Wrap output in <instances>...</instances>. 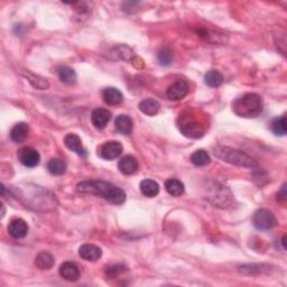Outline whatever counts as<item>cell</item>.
Wrapping results in <instances>:
<instances>
[{"instance_id": "cell-1", "label": "cell", "mask_w": 287, "mask_h": 287, "mask_svg": "<svg viewBox=\"0 0 287 287\" xmlns=\"http://www.w3.org/2000/svg\"><path fill=\"white\" fill-rule=\"evenodd\" d=\"M77 190L81 193L92 194L95 197L105 199L106 201L112 203V205H123L127 198L123 189L101 180L81 182L77 185Z\"/></svg>"}, {"instance_id": "cell-2", "label": "cell", "mask_w": 287, "mask_h": 287, "mask_svg": "<svg viewBox=\"0 0 287 287\" xmlns=\"http://www.w3.org/2000/svg\"><path fill=\"white\" fill-rule=\"evenodd\" d=\"M235 114L241 118H256L264 109V101L259 94L246 93L232 105Z\"/></svg>"}, {"instance_id": "cell-3", "label": "cell", "mask_w": 287, "mask_h": 287, "mask_svg": "<svg viewBox=\"0 0 287 287\" xmlns=\"http://www.w3.org/2000/svg\"><path fill=\"white\" fill-rule=\"evenodd\" d=\"M214 155L218 159L222 160L226 163L239 166V167L253 168L258 165L257 161L248 154L238 151V149L228 147V146H218L214 148Z\"/></svg>"}, {"instance_id": "cell-4", "label": "cell", "mask_w": 287, "mask_h": 287, "mask_svg": "<svg viewBox=\"0 0 287 287\" xmlns=\"http://www.w3.org/2000/svg\"><path fill=\"white\" fill-rule=\"evenodd\" d=\"M205 122L201 117H198L192 111L188 116H183L180 122V129L182 134L189 138H201L206 131Z\"/></svg>"}, {"instance_id": "cell-5", "label": "cell", "mask_w": 287, "mask_h": 287, "mask_svg": "<svg viewBox=\"0 0 287 287\" xmlns=\"http://www.w3.org/2000/svg\"><path fill=\"white\" fill-rule=\"evenodd\" d=\"M207 191H209L207 200L217 207L226 209L234 201V194L231 193V191L219 183H212Z\"/></svg>"}, {"instance_id": "cell-6", "label": "cell", "mask_w": 287, "mask_h": 287, "mask_svg": "<svg viewBox=\"0 0 287 287\" xmlns=\"http://www.w3.org/2000/svg\"><path fill=\"white\" fill-rule=\"evenodd\" d=\"M276 218L273 212L266 209L257 210L252 217V224L257 230H270L276 226Z\"/></svg>"}, {"instance_id": "cell-7", "label": "cell", "mask_w": 287, "mask_h": 287, "mask_svg": "<svg viewBox=\"0 0 287 287\" xmlns=\"http://www.w3.org/2000/svg\"><path fill=\"white\" fill-rule=\"evenodd\" d=\"M17 157L20 163L26 167H35L40 164L41 156L36 149L32 147H22L18 149Z\"/></svg>"}, {"instance_id": "cell-8", "label": "cell", "mask_w": 287, "mask_h": 287, "mask_svg": "<svg viewBox=\"0 0 287 287\" xmlns=\"http://www.w3.org/2000/svg\"><path fill=\"white\" fill-rule=\"evenodd\" d=\"M123 151V147L122 143L119 141H107L102 145L101 147L99 148V155L100 157H102L103 160L107 161H111V160H116L117 157L122 155V153Z\"/></svg>"}, {"instance_id": "cell-9", "label": "cell", "mask_w": 287, "mask_h": 287, "mask_svg": "<svg viewBox=\"0 0 287 287\" xmlns=\"http://www.w3.org/2000/svg\"><path fill=\"white\" fill-rule=\"evenodd\" d=\"M189 94V84L184 80H177L168 86L166 91V97L172 101H178L184 99Z\"/></svg>"}, {"instance_id": "cell-10", "label": "cell", "mask_w": 287, "mask_h": 287, "mask_svg": "<svg viewBox=\"0 0 287 287\" xmlns=\"http://www.w3.org/2000/svg\"><path fill=\"white\" fill-rule=\"evenodd\" d=\"M28 224L23 219H14L8 224V234L15 239H23L28 234Z\"/></svg>"}, {"instance_id": "cell-11", "label": "cell", "mask_w": 287, "mask_h": 287, "mask_svg": "<svg viewBox=\"0 0 287 287\" xmlns=\"http://www.w3.org/2000/svg\"><path fill=\"white\" fill-rule=\"evenodd\" d=\"M110 119L111 112L108 109H103V108H98V109L93 110L92 115H91V122H92L94 128L99 129V130L105 129Z\"/></svg>"}, {"instance_id": "cell-12", "label": "cell", "mask_w": 287, "mask_h": 287, "mask_svg": "<svg viewBox=\"0 0 287 287\" xmlns=\"http://www.w3.org/2000/svg\"><path fill=\"white\" fill-rule=\"evenodd\" d=\"M64 144L70 151H72L77 154V155L81 157H85L88 155L86 149L83 147L82 140L77 134H69L64 137Z\"/></svg>"}, {"instance_id": "cell-13", "label": "cell", "mask_w": 287, "mask_h": 287, "mask_svg": "<svg viewBox=\"0 0 287 287\" xmlns=\"http://www.w3.org/2000/svg\"><path fill=\"white\" fill-rule=\"evenodd\" d=\"M60 276L68 282H77L80 278V268L74 263L66 261L61 265L59 269Z\"/></svg>"}, {"instance_id": "cell-14", "label": "cell", "mask_w": 287, "mask_h": 287, "mask_svg": "<svg viewBox=\"0 0 287 287\" xmlns=\"http://www.w3.org/2000/svg\"><path fill=\"white\" fill-rule=\"evenodd\" d=\"M79 255L84 260L88 261H95L101 258L102 250L95 245L85 244L79 248Z\"/></svg>"}, {"instance_id": "cell-15", "label": "cell", "mask_w": 287, "mask_h": 287, "mask_svg": "<svg viewBox=\"0 0 287 287\" xmlns=\"http://www.w3.org/2000/svg\"><path fill=\"white\" fill-rule=\"evenodd\" d=\"M138 161L134 156L130 155L123 157L118 163V168L120 173L123 174V175H132V174H135L138 170Z\"/></svg>"}, {"instance_id": "cell-16", "label": "cell", "mask_w": 287, "mask_h": 287, "mask_svg": "<svg viewBox=\"0 0 287 287\" xmlns=\"http://www.w3.org/2000/svg\"><path fill=\"white\" fill-rule=\"evenodd\" d=\"M30 134V126L26 123H16L10 130V138L15 143H22Z\"/></svg>"}, {"instance_id": "cell-17", "label": "cell", "mask_w": 287, "mask_h": 287, "mask_svg": "<svg viewBox=\"0 0 287 287\" xmlns=\"http://www.w3.org/2000/svg\"><path fill=\"white\" fill-rule=\"evenodd\" d=\"M102 98L107 105L118 106L123 102V95L118 89L116 88H106L102 92Z\"/></svg>"}, {"instance_id": "cell-18", "label": "cell", "mask_w": 287, "mask_h": 287, "mask_svg": "<svg viewBox=\"0 0 287 287\" xmlns=\"http://www.w3.org/2000/svg\"><path fill=\"white\" fill-rule=\"evenodd\" d=\"M139 188L140 192L147 198H155L160 193L159 183L151 180V178H146V180L141 181Z\"/></svg>"}, {"instance_id": "cell-19", "label": "cell", "mask_w": 287, "mask_h": 287, "mask_svg": "<svg viewBox=\"0 0 287 287\" xmlns=\"http://www.w3.org/2000/svg\"><path fill=\"white\" fill-rule=\"evenodd\" d=\"M116 129L123 135H130L132 131V120L127 115H119L116 118Z\"/></svg>"}, {"instance_id": "cell-20", "label": "cell", "mask_w": 287, "mask_h": 287, "mask_svg": "<svg viewBox=\"0 0 287 287\" xmlns=\"http://www.w3.org/2000/svg\"><path fill=\"white\" fill-rule=\"evenodd\" d=\"M57 76H59V79L62 82L69 85L74 84L77 81L76 71L70 66H60L57 69Z\"/></svg>"}, {"instance_id": "cell-21", "label": "cell", "mask_w": 287, "mask_h": 287, "mask_svg": "<svg viewBox=\"0 0 287 287\" xmlns=\"http://www.w3.org/2000/svg\"><path fill=\"white\" fill-rule=\"evenodd\" d=\"M165 189L172 197H181L184 193L185 186L177 178H169V180L165 182Z\"/></svg>"}, {"instance_id": "cell-22", "label": "cell", "mask_w": 287, "mask_h": 287, "mask_svg": "<svg viewBox=\"0 0 287 287\" xmlns=\"http://www.w3.org/2000/svg\"><path fill=\"white\" fill-rule=\"evenodd\" d=\"M54 264H55V259L51 255V253L41 251L35 258V265L36 267H39L41 270H46L52 268Z\"/></svg>"}, {"instance_id": "cell-23", "label": "cell", "mask_w": 287, "mask_h": 287, "mask_svg": "<svg viewBox=\"0 0 287 287\" xmlns=\"http://www.w3.org/2000/svg\"><path fill=\"white\" fill-rule=\"evenodd\" d=\"M269 265H246L239 267V272L247 275H259V274H268L270 272Z\"/></svg>"}, {"instance_id": "cell-24", "label": "cell", "mask_w": 287, "mask_h": 287, "mask_svg": "<svg viewBox=\"0 0 287 287\" xmlns=\"http://www.w3.org/2000/svg\"><path fill=\"white\" fill-rule=\"evenodd\" d=\"M139 110L147 116H155L160 110V103L154 99H145L139 102Z\"/></svg>"}, {"instance_id": "cell-25", "label": "cell", "mask_w": 287, "mask_h": 287, "mask_svg": "<svg viewBox=\"0 0 287 287\" xmlns=\"http://www.w3.org/2000/svg\"><path fill=\"white\" fill-rule=\"evenodd\" d=\"M205 82L211 88H218L222 84L223 76L217 70H210L205 77Z\"/></svg>"}, {"instance_id": "cell-26", "label": "cell", "mask_w": 287, "mask_h": 287, "mask_svg": "<svg viewBox=\"0 0 287 287\" xmlns=\"http://www.w3.org/2000/svg\"><path fill=\"white\" fill-rule=\"evenodd\" d=\"M47 169L52 175H63L66 170V164L61 159H52L48 162Z\"/></svg>"}, {"instance_id": "cell-27", "label": "cell", "mask_w": 287, "mask_h": 287, "mask_svg": "<svg viewBox=\"0 0 287 287\" xmlns=\"http://www.w3.org/2000/svg\"><path fill=\"white\" fill-rule=\"evenodd\" d=\"M24 77L27 79L28 82L34 86V88L39 89V90H45L48 88V82L46 79L41 78L40 76H36V74H33L31 72L24 73Z\"/></svg>"}, {"instance_id": "cell-28", "label": "cell", "mask_w": 287, "mask_h": 287, "mask_svg": "<svg viewBox=\"0 0 287 287\" xmlns=\"http://www.w3.org/2000/svg\"><path fill=\"white\" fill-rule=\"evenodd\" d=\"M174 59V54L173 49L168 46H163L160 48L159 53H157V60H159L160 63L164 66H168L169 64H172Z\"/></svg>"}, {"instance_id": "cell-29", "label": "cell", "mask_w": 287, "mask_h": 287, "mask_svg": "<svg viewBox=\"0 0 287 287\" xmlns=\"http://www.w3.org/2000/svg\"><path fill=\"white\" fill-rule=\"evenodd\" d=\"M191 162L197 166H205L207 164H210L211 159L209 154L205 151L200 149V151L194 152L192 155H191Z\"/></svg>"}, {"instance_id": "cell-30", "label": "cell", "mask_w": 287, "mask_h": 287, "mask_svg": "<svg viewBox=\"0 0 287 287\" xmlns=\"http://www.w3.org/2000/svg\"><path fill=\"white\" fill-rule=\"evenodd\" d=\"M272 131L277 136H284L287 132V123L285 116H282V117H278L276 119L273 120L272 123Z\"/></svg>"}, {"instance_id": "cell-31", "label": "cell", "mask_w": 287, "mask_h": 287, "mask_svg": "<svg viewBox=\"0 0 287 287\" xmlns=\"http://www.w3.org/2000/svg\"><path fill=\"white\" fill-rule=\"evenodd\" d=\"M127 268L124 267L123 265H115L112 267L107 268V276H109L110 278H115L116 276L120 275V274L123 273Z\"/></svg>"}, {"instance_id": "cell-32", "label": "cell", "mask_w": 287, "mask_h": 287, "mask_svg": "<svg viewBox=\"0 0 287 287\" xmlns=\"http://www.w3.org/2000/svg\"><path fill=\"white\" fill-rule=\"evenodd\" d=\"M276 197H277V201L280 202V203H283V205H284V203L286 202L287 195H286V185L285 184L282 186L280 191H278V193H277Z\"/></svg>"}, {"instance_id": "cell-33", "label": "cell", "mask_w": 287, "mask_h": 287, "mask_svg": "<svg viewBox=\"0 0 287 287\" xmlns=\"http://www.w3.org/2000/svg\"><path fill=\"white\" fill-rule=\"evenodd\" d=\"M282 245H283V248L286 249V236L283 237V240H282Z\"/></svg>"}]
</instances>
